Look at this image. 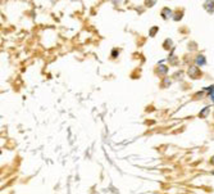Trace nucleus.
Returning a JSON list of instances; mask_svg holds the SVG:
<instances>
[{
  "mask_svg": "<svg viewBox=\"0 0 214 194\" xmlns=\"http://www.w3.org/2000/svg\"><path fill=\"white\" fill-rule=\"evenodd\" d=\"M210 98H211V100L214 102V90H213V91H211V93H210Z\"/></svg>",
  "mask_w": 214,
  "mask_h": 194,
  "instance_id": "423d86ee",
  "label": "nucleus"
},
{
  "mask_svg": "<svg viewBox=\"0 0 214 194\" xmlns=\"http://www.w3.org/2000/svg\"><path fill=\"white\" fill-rule=\"evenodd\" d=\"M155 32H158V27H153L151 31H150V36H153V35H154Z\"/></svg>",
  "mask_w": 214,
  "mask_h": 194,
  "instance_id": "7ed1b4c3",
  "label": "nucleus"
},
{
  "mask_svg": "<svg viewBox=\"0 0 214 194\" xmlns=\"http://www.w3.org/2000/svg\"><path fill=\"white\" fill-rule=\"evenodd\" d=\"M206 113H209V108H204L203 111H201V113H200V117H204Z\"/></svg>",
  "mask_w": 214,
  "mask_h": 194,
  "instance_id": "f03ea898",
  "label": "nucleus"
},
{
  "mask_svg": "<svg viewBox=\"0 0 214 194\" xmlns=\"http://www.w3.org/2000/svg\"><path fill=\"white\" fill-rule=\"evenodd\" d=\"M211 165H214V157H211V161H210Z\"/></svg>",
  "mask_w": 214,
  "mask_h": 194,
  "instance_id": "0eeeda50",
  "label": "nucleus"
},
{
  "mask_svg": "<svg viewBox=\"0 0 214 194\" xmlns=\"http://www.w3.org/2000/svg\"><path fill=\"white\" fill-rule=\"evenodd\" d=\"M159 71H160V72H167V71H168V68H167V67H164V66H160Z\"/></svg>",
  "mask_w": 214,
  "mask_h": 194,
  "instance_id": "39448f33",
  "label": "nucleus"
},
{
  "mask_svg": "<svg viewBox=\"0 0 214 194\" xmlns=\"http://www.w3.org/2000/svg\"><path fill=\"white\" fill-rule=\"evenodd\" d=\"M196 63H197V66L205 64V58H204V55H197V58H196Z\"/></svg>",
  "mask_w": 214,
  "mask_h": 194,
  "instance_id": "f257e3e1",
  "label": "nucleus"
},
{
  "mask_svg": "<svg viewBox=\"0 0 214 194\" xmlns=\"http://www.w3.org/2000/svg\"><path fill=\"white\" fill-rule=\"evenodd\" d=\"M213 4H214V3H206L205 5L208 7V5H213ZM213 11H214V7H209V12H213Z\"/></svg>",
  "mask_w": 214,
  "mask_h": 194,
  "instance_id": "20e7f679",
  "label": "nucleus"
}]
</instances>
